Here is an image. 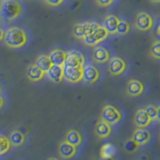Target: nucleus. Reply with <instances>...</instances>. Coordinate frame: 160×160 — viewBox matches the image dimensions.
Instances as JSON below:
<instances>
[{
  "label": "nucleus",
  "instance_id": "obj_1",
  "mask_svg": "<svg viewBox=\"0 0 160 160\" xmlns=\"http://www.w3.org/2000/svg\"><path fill=\"white\" fill-rule=\"evenodd\" d=\"M3 41L9 48L19 49L24 47L28 43V34L22 28L11 26L5 31Z\"/></svg>",
  "mask_w": 160,
  "mask_h": 160
},
{
  "label": "nucleus",
  "instance_id": "obj_2",
  "mask_svg": "<svg viewBox=\"0 0 160 160\" xmlns=\"http://www.w3.org/2000/svg\"><path fill=\"white\" fill-rule=\"evenodd\" d=\"M1 14L8 21L17 19L23 12L22 4L18 0H5L1 4Z\"/></svg>",
  "mask_w": 160,
  "mask_h": 160
},
{
  "label": "nucleus",
  "instance_id": "obj_3",
  "mask_svg": "<svg viewBox=\"0 0 160 160\" xmlns=\"http://www.w3.org/2000/svg\"><path fill=\"white\" fill-rule=\"evenodd\" d=\"M156 20L152 13L148 11H140L134 18V26L138 31L148 32L155 27Z\"/></svg>",
  "mask_w": 160,
  "mask_h": 160
},
{
  "label": "nucleus",
  "instance_id": "obj_4",
  "mask_svg": "<svg viewBox=\"0 0 160 160\" xmlns=\"http://www.w3.org/2000/svg\"><path fill=\"white\" fill-rule=\"evenodd\" d=\"M108 36H109V33L107 32V30L105 29V27L103 25L97 23L96 26L90 31V33L87 36L82 39V42L86 45V46L95 47V46H97L99 43L104 41Z\"/></svg>",
  "mask_w": 160,
  "mask_h": 160
},
{
  "label": "nucleus",
  "instance_id": "obj_5",
  "mask_svg": "<svg viewBox=\"0 0 160 160\" xmlns=\"http://www.w3.org/2000/svg\"><path fill=\"white\" fill-rule=\"evenodd\" d=\"M99 118L102 119L103 121L109 123L110 125H114L121 121L122 113L119 110V108L115 106V105L105 104L101 109Z\"/></svg>",
  "mask_w": 160,
  "mask_h": 160
},
{
  "label": "nucleus",
  "instance_id": "obj_6",
  "mask_svg": "<svg viewBox=\"0 0 160 160\" xmlns=\"http://www.w3.org/2000/svg\"><path fill=\"white\" fill-rule=\"evenodd\" d=\"M128 69V62L126 58H124L122 56H113L110 58L108 61V71L110 75L115 77L121 76Z\"/></svg>",
  "mask_w": 160,
  "mask_h": 160
},
{
  "label": "nucleus",
  "instance_id": "obj_7",
  "mask_svg": "<svg viewBox=\"0 0 160 160\" xmlns=\"http://www.w3.org/2000/svg\"><path fill=\"white\" fill-rule=\"evenodd\" d=\"M145 89H146V87H145V84L142 80L138 78H131L126 83L125 93L129 97H139L144 94Z\"/></svg>",
  "mask_w": 160,
  "mask_h": 160
},
{
  "label": "nucleus",
  "instance_id": "obj_8",
  "mask_svg": "<svg viewBox=\"0 0 160 160\" xmlns=\"http://www.w3.org/2000/svg\"><path fill=\"white\" fill-rule=\"evenodd\" d=\"M63 78L67 82L76 84L83 80V66H67L64 65Z\"/></svg>",
  "mask_w": 160,
  "mask_h": 160
},
{
  "label": "nucleus",
  "instance_id": "obj_9",
  "mask_svg": "<svg viewBox=\"0 0 160 160\" xmlns=\"http://www.w3.org/2000/svg\"><path fill=\"white\" fill-rule=\"evenodd\" d=\"M101 77L100 69L92 63H87L83 66V81L87 84H95Z\"/></svg>",
  "mask_w": 160,
  "mask_h": 160
},
{
  "label": "nucleus",
  "instance_id": "obj_10",
  "mask_svg": "<svg viewBox=\"0 0 160 160\" xmlns=\"http://www.w3.org/2000/svg\"><path fill=\"white\" fill-rule=\"evenodd\" d=\"M97 22L93 21H82V22H77L74 24L72 28V35L76 38L82 40L84 37H86L90 33V31L96 26Z\"/></svg>",
  "mask_w": 160,
  "mask_h": 160
},
{
  "label": "nucleus",
  "instance_id": "obj_11",
  "mask_svg": "<svg viewBox=\"0 0 160 160\" xmlns=\"http://www.w3.org/2000/svg\"><path fill=\"white\" fill-rule=\"evenodd\" d=\"M110 58H111V52H110V50L107 47L102 46V45L95 46L91 52V59L95 63L105 64L109 61Z\"/></svg>",
  "mask_w": 160,
  "mask_h": 160
},
{
  "label": "nucleus",
  "instance_id": "obj_12",
  "mask_svg": "<svg viewBox=\"0 0 160 160\" xmlns=\"http://www.w3.org/2000/svg\"><path fill=\"white\" fill-rule=\"evenodd\" d=\"M67 66H84L85 65V56L78 50H69L66 52V59H65V64Z\"/></svg>",
  "mask_w": 160,
  "mask_h": 160
},
{
  "label": "nucleus",
  "instance_id": "obj_13",
  "mask_svg": "<svg viewBox=\"0 0 160 160\" xmlns=\"http://www.w3.org/2000/svg\"><path fill=\"white\" fill-rule=\"evenodd\" d=\"M152 122V119L149 117L144 107L137 109L133 116V124L136 128H146Z\"/></svg>",
  "mask_w": 160,
  "mask_h": 160
},
{
  "label": "nucleus",
  "instance_id": "obj_14",
  "mask_svg": "<svg viewBox=\"0 0 160 160\" xmlns=\"http://www.w3.org/2000/svg\"><path fill=\"white\" fill-rule=\"evenodd\" d=\"M94 133L99 139L108 138L112 134V125L103 121L102 119H98L94 126Z\"/></svg>",
  "mask_w": 160,
  "mask_h": 160
},
{
  "label": "nucleus",
  "instance_id": "obj_15",
  "mask_svg": "<svg viewBox=\"0 0 160 160\" xmlns=\"http://www.w3.org/2000/svg\"><path fill=\"white\" fill-rule=\"evenodd\" d=\"M120 19L121 18H120L118 15L113 14V13H110L104 17L102 25L105 27V29L107 30V32L110 35L117 34V28H118Z\"/></svg>",
  "mask_w": 160,
  "mask_h": 160
},
{
  "label": "nucleus",
  "instance_id": "obj_16",
  "mask_svg": "<svg viewBox=\"0 0 160 160\" xmlns=\"http://www.w3.org/2000/svg\"><path fill=\"white\" fill-rule=\"evenodd\" d=\"M58 154L59 156L63 159H71L75 156L77 152V147L74 145L68 143L63 139L61 142L58 144Z\"/></svg>",
  "mask_w": 160,
  "mask_h": 160
},
{
  "label": "nucleus",
  "instance_id": "obj_17",
  "mask_svg": "<svg viewBox=\"0 0 160 160\" xmlns=\"http://www.w3.org/2000/svg\"><path fill=\"white\" fill-rule=\"evenodd\" d=\"M45 75H46V73H45L43 70L40 69L35 63L29 64L26 69V77L29 81H31V82L41 81V80L44 79Z\"/></svg>",
  "mask_w": 160,
  "mask_h": 160
},
{
  "label": "nucleus",
  "instance_id": "obj_18",
  "mask_svg": "<svg viewBox=\"0 0 160 160\" xmlns=\"http://www.w3.org/2000/svg\"><path fill=\"white\" fill-rule=\"evenodd\" d=\"M131 138L135 140L140 146H143L151 140V133L146 128H136L133 131Z\"/></svg>",
  "mask_w": 160,
  "mask_h": 160
},
{
  "label": "nucleus",
  "instance_id": "obj_19",
  "mask_svg": "<svg viewBox=\"0 0 160 160\" xmlns=\"http://www.w3.org/2000/svg\"><path fill=\"white\" fill-rule=\"evenodd\" d=\"M63 69L64 66L61 65H55L53 64L52 67L50 68L48 71L46 72V76L51 82L55 84H59L62 82L63 78Z\"/></svg>",
  "mask_w": 160,
  "mask_h": 160
},
{
  "label": "nucleus",
  "instance_id": "obj_20",
  "mask_svg": "<svg viewBox=\"0 0 160 160\" xmlns=\"http://www.w3.org/2000/svg\"><path fill=\"white\" fill-rule=\"evenodd\" d=\"M64 140L68 143L74 145V146L78 147L80 144L83 142V135L76 128H71L66 132L64 136Z\"/></svg>",
  "mask_w": 160,
  "mask_h": 160
},
{
  "label": "nucleus",
  "instance_id": "obj_21",
  "mask_svg": "<svg viewBox=\"0 0 160 160\" xmlns=\"http://www.w3.org/2000/svg\"><path fill=\"white\" fill-rule=\"evenodd\" d=\"M66 52L67 51H65V50H63L61 48H55V49L51 50L48 55H49V57L51 59L53 64L64 66L65 59H66Z\"/></svg>",
  "mask_w": 160,
  "mask_h": 160
},
{
  "label": "nucleus",
  "instance_id": "obj_22",
  "mask_svg": "<svg viewBox=\"0 0 160 160\" xmlns=\"http://www.w3.org/2000/svg\"><path fill=\"white\" fill-rule=\"evenodd\" d=\"M8 138H9L10 143H11V146H14V147H21L25 143V140H26L25 134L22 133L18 129L12 130Z\"/></svg>",
  "mask_w": 160,
  "mask_h": 160
},
{
  "label": "nucleus",
  "instance_id": "obj_23",
  "mask_svg": "<svg viewBox=\"0 0 160 160\" xmlns=\"http://www.w3.org/2000/svg\"><path fill=\"white\" fill-rule=\"evenodd\" d=\"M34 63L36 64L40 69L43 70L45 73H46L53 65L51 59H50V57H49V55H47V54L39 55V56L36 58V60L34 61Z\"/></svg>",
  "mask_w": 160,
  "mask_h": 160
},
{
  "label": "nucleus",
  "instance_id": "obj_24",
  "mask_svg": "<svg viewBox=\"0 0 160 160\" xmlns=\"http://www.w3.org/2000/svg\"><path fill=\"white\" fill-rule=\"evenodd\" d=\"M132 30V23L128 19H120L118 28H117V34L120 36H127Z\"/></svg>",
  "mask_w": 160,
  "mask_h": 160
},
{
  "label": "nucleus",
  "instance_id": "obj_25",
  "mask_svg": "<svg viewBox=\"0 0 160 160\" xmlns=\"http://www.w3.org/2000/svg\"><path fill=\"white\" fill-rule=\"evenodd\" d=\"M116 148L112 143H105L100 148V157H114Z\"/></svg>",
  "mask_w": 160,
  "mask_h": 160
},
{
  "label": "nucleus",
  "instance_id": "obj_26",
  "mask_svg": "<svg viewBox=\"0 0 160 160\" xmlns=\"http://www.w3.org/2000/svg\"><path fill=\"white\" fill-rule=\"evenodd\" d=\"M139 146L140 145L135 141V140H133L131 137H130L129 139H127L126 141L124 142L123 149H124V151L128 154H134L137 152Z\"/></svg>",
  "mask_w": 160,
  "mask_h": 160
},
{
  "label": "nucleus",
  "instance_id": "obj_27",
  "mask_svg": "<svg viewBox=\"0 0 160 160\" xmlns=\"http://www.w3.org/2000/svg\"><path fill=\"white\" fill-rule=\"evenodd\" d=\"M149 56L155 60H160V39L154 40L150 45Z\"/></svg>",
  "mask_w": 160,
  "mask_h": 160
},
{
  "label": "nucleus",
  "instance_id": "obj_28",
  "mask_svg": "<svg viewBox=\"0 0 160 160\" xmlns=\"http://www.w3.org/2000/svg\"><path fill=\"white\" fill-rule=\"evenodd\" d=\"M10 147H11V143L9 141V138L3 134H0V155L7 153Z\"/></svg>",
  "mask_w": 160,
  "mask_h": 160
},
{
  "label": "nucleus",
  "instance_id": "obj_29",
  "mask_svg": "<svg viewBox=\"0 0 160 160\" xmlns=\"http://www.w3.org/2000/svg\"><path fill=\"white\" fill-rule=\"evenodd\" d=\"M144 109H145V111L147 112V114L149 115V117L152 119V121L156 119V117H157V106H155V105H153V104H148V105H146V106H144Z\"/></svg>",
  "mask_w": 160,
  "mask_h": 160
},
{
  "label": "nucleus",
  "instance_id": "obj_30",
  "mask_svg": "<svg viewBox=\"0 0 160 160\" xmlns=\"http://www.w3.org/2000/svg\"><path fill=\"white\" fill-rule=\"evenodd\" d=\"M114 2H115V0H95V3H96L98 6L103 7V8L111 6Z\"/></svg>",
  "mask_w": 160,
  "mask_h": 160
},
{
  "label": "nucleus",
  "instance_id": "obj_31",
  "mask_svg": "<svg viewBox=\"0 0 160 160\" xmlns=\"http://www.w3.org/2000/svg\"><path fill=\"white\" fill-rule=\"evenodd\" d=\"M44 2L51 7H58L65 2V0H44Z\"/></svg>",
  "mask_w": 160,
  "mask_h": 160
},
{
  "label": "nucleus",
  "instance_id": "obj_32",
  "mask_svg": "<svg viewBox=\"0 0 160 160\" xmlns=\"http://www.w3.org/2000/svg\"><path fill=\"white\" fill-rule=\"evenodd\" d=\"M5 104H6V99H5L2 95H0V110L5 106Z\"/></svg>",
  "mask_w": 160,
  "mask_h": 160
},
{
  "label": "nucleus",
  "instance_id": "obj_33",
  "mask_svg": "<svg viewBox=\"0 0 160 160\" xmlns=\"http://www.w3.org/2000/svg\"><path fill=\"white\" fill-rule=\"evenodd\" d=\"M4 35H5V31L3 29L0 28V42L3 41V39H4Z\"/></svg>",
  "mask_w": 160,
  "mask_h": 160
},
{
  "label": "nucleus",
  "instance_id": "obj_34",
  "mask_svg": "<svg viewBox=\"0 0 160 160\" xmlns=\"http://www.w3.org/2000/svg\"><path fill=\"white\" fill-rule=\"evenodd\" d=\"M156 119L160 123V105H158V106H157V117H156Z\"/></svg>",
  "mask_w": 160,
  "mask_h": 160
},
{
  "label": "nucleus",
  "instance_id": "obj_35",
  "mask_svg": "<svg viewBox=\"0 0 160 160\" xmlns=\"http://www.w3.org/2000/svg\"><path fill=\"white\" fill-rule=\"evenodd\" d=\"M99 160H116L114 157H100Z\"/></svg>",
  "mask_w": 160,
  "mask_h": 160
},
{
  "label": "nucleus",
  "instance_id": "obj_36",
  "mask_svg": "<svg viewBox=\"0 0 160 160\" xmlns=\"http://www.w3.org/2000/svg\"><path fill=\"white\" fill-rule=\"evenodd\" d=\"M47 160H61L59 157H55V156H53V157H50V158H48Z\"/></svg>",
  "mask_w": 160,
  "mask_h": 160
},
{
  "label": "nucleus",
  "instance_id": "obj_37",
  "mask_svg": "<svg viewBox=\"0 0 160 160\" xmlns=\"http://www.w3.org/2000/svg\"><path fill=\"white\" fill-rule=\"evenodd\" d=\"M149 1H151L152 3H155V4H160V0H149Z\"/></svg>",
  "mask_w": 160,
  "mask_h": 160
},
{
  "label": "nucleus",
  "instance_id": "obj_38",
  "mask_svg": "<svg viewBox=\"0 0 160 160\" xmlns=\"http://www.w3.org/2000/svg\"><path fill=\"white\" fill-rule=\"evenodd\" d=\"M156 33L159 35L160 36V22H159V24H158V26H157V31H156Z\"/></svg>",
  "mask_w": 160,
  "mask_h": 160
},
{
  "label": "nucleus",
  "instance_id": "obj_39",
  "mask_svg": "<svg viewBox=\"0 0 160 160\" xmlns=\"http://www.w3.org/2000/svg\"><path fill=\"white\" fill-rule=\"evenodd\" d=\"M2 92H3V87H2V85L0 84V95H2Z\"/></svg>",
  "mask_w": 160,
  "mask_h": 160
},
{
  "label": "nucleus",
  "instance_id": "obj_40",
  "mask_svg": "<svg viewBox=\"0 0 160 160\" xmlns=\"http://www.w3.org/2000/svg\"><path fill=\"white\" fill-rule=\"evenodd\" d=\"M0 11H1V2H0Z\"/></svg>",
  "mask_w": 160,
  "mask_h": 160
},
{
  "label": "nucleus",
  "instance_id": "obj_41",
  "mask_svg": "<svg viewBox=\"0 0 160 160\" xmlns=\"http://www.w3.org/2000/svg\"><path fill=\"white\" fill-rule=\"evenodd\" d=\"M0 27H1V20H0Z\"/></svg>",
  "mask_w": 160,
  "mask_h": 160
},
{
  "label": "nucleus",
  "instance_id": "obj_42",
  "mask_svg": "<svg viewBox=\"0 0 160 160\" xmlns=\"http://www.w3.org/2000/svg\"><path fill=\"white\" fill-rule=\"evenodd\" d=\"M159 140H160V132H159Z\"/></svg>",
  "mask_w": 160,
  "mask_h": 160
}]
</instances>
